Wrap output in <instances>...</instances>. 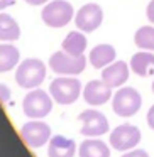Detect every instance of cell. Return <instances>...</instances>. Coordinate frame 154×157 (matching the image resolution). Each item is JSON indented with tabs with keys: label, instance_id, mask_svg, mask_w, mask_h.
<instances>
[{
	"label": "cell",
	"instance_id": "cell-23",
	"mask_svg": "<svg viewBox=\"0 0 154 157\" xmlns=\"http://www.w3.org/2000/svg\"><path fill=\"white\" fill-rule=\"evenodd\" d=\"M146 15H147V21H149L151 24H154V0H151L149 5H147V9H146Z\"/></svg>",
	"mask_w": 154,
	"mask_h": 157
},
{
	"label": "cell",
	"instance_id": "cell-19",
	"mask_svg": "<svg viewBox=\"0 0 154 157\" xmlns=\"http://www.w3.org/2000/svg\"><path fill=\"white\" fill-rule=\"evenodd\" d=\"M19 49L14 44H0V73H7L19 63Z\"/></svg>",
	"mask_w": 154,
	"mask_h": 157
},
{
	"label": "cell",
	"instance_id": "cell-20",
	"mask_svg": "<svg viewBox=\"0 0 154 157\" xmlns=\"http://www.w3.org/2000/svg\"><path fill=\"white\" fill-rule=\"evenodd\" d=\"M134 42H136L137 48L154 52V27H151V25L139 27L136 31V36H134Z\"/></svg>",
	"mask_w": 154,
	"mask_h": 157
},
{
	"label": "cell",
	"instance_id": "cell-18",
	"mask_svg": "<svg viewBox=\"0 0 154 157\" xmlns=\"http://www.w3.org/2000/svg\"><path fill=\"white\" fill-rule=\"evenodd\" d=\"M21 37V27L17 21L9 14H0V41H17Z\"/></svg>",
	"mask_w": 154,
	"mask_h": 157
},
{
	"label": "cell",
	"instance_id": "cell-14",
	"mask_svg": "<svg viewBox=\"0 0 154 157\" xmlns=\"http://www.w3.org/2000/svg\"><path fill=\"white\" fill-rule=\"evenodd\" d=\"M115 59V48L112 44H98L90 51V63L93 68L103 69Z\"/></svg>",
	"mask_w": 154,
	"mask_h": 157
},
{
	"label": "cell",
	"instance_id": "cell-21",
	"mask_svg": "<svg viewBox=\"0 0 154 157\" xmlns=\"http://www.w3.org/2000/svg\"><path fill=\"white\" fill-rule=\"evenodd\" d=\"M9 98H10V88H9L7 85H4V83H0V101H9Z\"/></svg>",
	"mask_w": 154,
	"mask_h": 157
},
{
	"label": "cell",
	"instance_id": "cell-12",
	"mask_svg": "<svg viewBox=\"0 0 154 157\" xmlns=\"http://www.w3.org/2000/svg\"><path fill=\"white\" fill-rule=\"evenodd\" d=\"M102 79L110 88H120L129 79V64L125 61H113L102 69Z\"/></svg>",
	"mask_w": 154,
	"mask_h": 157
},
{
	"label": "cell",
	"instance_id": "cell-26",
	"mask_svg": "<svg viewBox=\"0 0 154 157\" xmlns=\"http://www.w3.org/2000/svg\"><path fill=\"white\" fill-rule=\"evenodd\" d=\"M10 5H14V0H0V10H4Z\"/></svg>",
	"mask_w": 154,
	"mask_h": 157
},
{
	"label": "cell",
	"instance_id": "cell-16",
	"mask_svg": "<svg viewBox=\"0 0 154 157\" xmlns=\"http://www.w3.org/2000/svg\"><path fill=\"white\" fill-rule=\"evenodd\" d=\"M78 154L80 157H110V149L103 140L88 137L80 144Z\"/></svg>",
	"mask_w": 154,
	"mask_h": 157
},
{
	"label": "cell",
	"instance_id": "cell-9",
	"mask_svg": "<svg viewBox=\"0 0 154 157\" xmlns=\"http://www.w3.org/2000/svg\"><path fill=\"white\" fill-rule=\"evenodd\" d=\"M103 21V10L98 4H85L75 14V24L83 32H93L100 27Z\"/></svg>",
	"mask_w": 154,
	"mask_h": 157
},
{
	"label": "cell",
	"instance_id": "cell-24",
	"mask_svg": "<svg viewBox=\"0 0 154 157\" xmlns=\"http://www.w3.org/2000/svg\"><path fill=\"white\" fill-rule=\"evenodd\" d=\"M146 120H147V125L154 130V105L149 108V112H147V115H146Z\"/></svg>",
	"mask_w": 154,
	"mask_h": 157
},
{
	"label": "cell",
	"instance_id": "cell-6",
	"mask_svg": "<svg viewBox=\"0 0 154 157\" xmlns=\"http://www.w3.org/2000/svg\"><path fill=\"white\" fill-rule=\"evenodd\" d=\"M49 68L58 75H80L86 68V58L85 56H71L65 51H56L49 58Z\"/></svg>",
	"mask_w": 154,
	"mask_h": 157
},
{
	"label": "cell",
	"instance_id": "cell-8",
	"mask_svg": "<svg viewBox=\"0 0 154 157\" xmlns=\"http://www.w3.org/2000/svg\"><path fill=\"white\" fill-rule=\"evenodd\" d=\"M78 120L81 122L80 133L85 137H100L109 132V120L98 110H85V112L80 113Z\"/></svg>",
	"mask_w": 154,
	"mask_h": 157
},
{
	"label": "cell",
	"instance_id": "cell-11",
	"mask_svg": "<svg viewBox=\"0 0 154 157\" xmlns=\"http://www.w3.org/2000/svg\"><path fill=\"white\" fill-rule=\"evenodd\" d=\"M112 96H113L112 88H110L103 79H92V81H88L86 86L83 88V98H85V101L92 106L105 105Z\"/></svg>",
	"mask_w": 154,
	"mask_h": 157
},
{
	"label": "cell",
	"instance_id": "cell-22",
	"mask_svg": "<svg viewBox=\"0 0 154 157\" xmlns=\"http://www.w3.org/2000/svg\"><path fill=\"white\" fill-rule=\"evenodd\" d=\"M122 157H149V154L142 149H132V150H129V152H125Z\"/></svg>",
	"mask_w": 154,
	"mask_h": 157
},
{
	"label": "cell",
	"instance_id": "cell-13",
	"mask_svg": "<svg viewBox=\"0 0 154 157\" xmlns=\"http://www.w3.org/2000/svg\"><path fill=\"white\" fill-rule=\"evenodd\" d=\"M76 142L65 135H53L48 145V157H75Z\"/></svg>",
	"mask_w": 154,
	"mask_h": 157
},
{
	"label": "cell",
	"instance_id": "cell-7",
	"mask_svg": "<svg viewBox=\"0 0 154 157\" xmlns=\"http://www.w3.org/2000/svg\"><path fill=\"white\" fill-rule=\"evenodd\" d=\"M139 142H140L139 127L130 125V123H122V125L115 127L110 133V145H112V149L119 150V152L132 150Z\"/></svg>",
	"mask_w": 154,
	"mask_h": 157
},
{
	"label": "cell",
	"instance_id": "cell-15",
	"mask_svg": "<svg viewBox=\"0 0 154 157\" xmlns=\"http://www.w3.org/2000/svg\"><path fill=\"white\" fill-rule=\"evenodd\" d=\"M130 69L137 76H142V78L152 76L154 75V54H151L147 51L136 52L132 56V59H130Z\"/></svg>",
	"mask_w": 154,
	"mask_h": 157
},
{
	"label": "cell",
	"instance_id": "cell-17",
	"mask_svg": "<svg viewBox=\"0 0 154 157\" xmlns=\"http://www.w3.org/2000/svg\"><path fill=\"white\" fill-rule=\"evenodd\" d=\"M61 48L65 52L71 56H81L86 49V37L83 31H71L61 42Z\"/></svg>",
	"mask_w": 154,
	"mask_h": 157
},
{
	"label": "cell",
	"instance_id": "cell-27",
	"mask_svg": "<svg viewBox=\"0 0 154 157\" xmlns=\"http://www.w3.org/2000/svg\"><path fill=\"white\" fill-rule=\"evenodd\" d=\"M152 93H154V81H152Z\"/></svg>",
	"mask_w": 154,
	"mask_h": 157
},
{
	"label": "cell",
	"instance_id": "cell-10",
	"mask_svg": "<svg viewBox=\"0 0 154 157\" xmlns=\"http://www.w3.org/2000/svg\"><path fill=\"white\" fill-rule=\"evenodd\" d=\"M21 137L29 147L38 149L51 140V127L44 122H27L21 128Z\"/></svg>",
	"mask_w": 154,
	"mask_h": 157
},
{
	"label": "cell",
	"instance_id": "cell-2",
	"mask_svg": "<svg viewBox=\"0 0 154 157\" xmlns=\"http://www.w3.org/2000/svg\"><path fill=\"white\" fill-rule=\"evenodd\" d=\"M75 15L73 5L66 0H51L49 4L44 5L41 12L42 22L53 29H61L68 24Z\"/></svg>",
	"mask_w": 154,
	"mask_h": 157
},
{
	"label": "cell",
	"instance_id": "cell-4",
	"mask_svg": "<svg viewBox=\"0 0 154 157\" xmlns=\"http://www.w3.org/2000/svg\"><path fill=\"white\" fill-rule=\"evenodd\" d=\"M140 105H142V98H140L139 91L130 86H124L119 88V91L113 93L112 96V108L119 117H132L139 112Z\"/></svg>",
	"mask_w": 154,
	"mask_h": 157
},
{
	"label": "cell",
	"instance_id": "cell-3",
	"mask_svg": "<svg viewBox=\"0 0 154 157\" xmlns=\"http://www.w3.org/2000/svg\"><path fill=\"white\" fill-rule=\"evenodd\" d=\"M49 93H51L53 100L59 105H71L80 98L81 93V83L76 78H68V76H61L51 81L49 85Z\"/></svg>",
	"mask_w": 154,
	"mask_h": 157
},
{
	"label": "cell",
	"instance_id": "cell-5",
	"mask_svg": "<svg viewBox=\"0 0 154 157\" xmlns=\"http://www.w3.org/2000/svg\"><path fill=\"white\" fill-rule=\"evenodd\" d=\"M53 108V100L42 90H31V91L26 95L24 101H22V110H24L26 117L32 120H39L44 118L46 115L51 113Z\"/></svg>",
	"mask_w": 154,
	"mask_h": 157
},
{
	"label": "cell",
	"instance_id": "cell-25",
	"mask_svg": "<svg viewBox=\"0 0 154 157\" xmlns=\"http://www.w3.org/2000/svg\"><path fill=\"white\" fill-rule=\"evenodd\" d=\"M26 4L29 5H44V4H49V0H24Z\"/></svg>",
	"mask_w": 154,
	"mask_h": 157
},
{
	"label": "cell",
	"instance_id": "cell-1",
	"mask_svg": "<svg viewBox=\"0 0 154 157\" xmlns=\"http://www.w3.org/2000/svg\"><path fill=\"white\" fill-rule=\"evenodd\" d=\"M44 78H46V64L41 59H36V58L24 59L17 66V71H15L17 85L26 90L38 88L44 81Z\"/></svg>",
	"mask_w": 154,
	"mask_h": 157
}]
</instances>
